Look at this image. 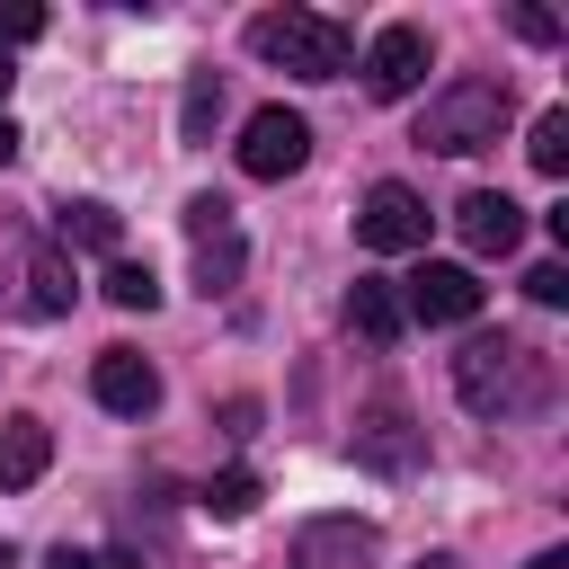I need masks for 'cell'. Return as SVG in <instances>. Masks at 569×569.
Masks as SVG:
<instances>
[{
    "label": "cell",
    "instance_id": "obj_1",
    "mask_svg": "<svg viewBox=\"0 0 569 569\" xmlns=\"http://www.w3.org/2000/svg\"><path fill=\"white\" fill-rule=\"evenodd\" d=\"M453 391H462V409H480V418L533 409V400L551 391V365H542L525 338H471V347L453 356Z\"/></svg>",
    "mask_w": 569,
    "mask_h": 569
},
{
    "label": "cell",
    "instance_id": "obj_2",
    "mask_svg": "<svg viewBox=\"0 0 569 569\" xmlns=\"http://www.w3.org/2000/svg\"><path fill=\"white\" fill-rule=\"evenodd\" d=\"M249 53L276 71H302V80H338L356 62V36L338 18H311V9H267V18H249Z\"/></svg>",
    "mask_w": 569,
    "mask_h": 569
},
{
    "label": "cell",
    "instance_id": "obj_3",
    "mask_svg": "<svg viewBox=\"0 0 569 569\" xmlns=\"http://www.w3.org/2000/svg\"><path fill=\"white\" fill-rule=\"evenodd\" d=\"M498 133H507V80H445L418 116L427 151H489Z\"/></svg>",
    "mask_w": 569,
    "mask_h": 569
},
{
    "label": "cell",
    "instance_id": "obj_4",
    "mask_svg": "<svg viewBox=\"0 0 569 569\" xmlns=\"http://www.w3.org/2000/svg\"><path fill=\"white\" fill-rule=\"evenodd\" d=\"M356 240L373 249V258H400V249H427V204H418V187H400V178H382L365 204H356Z\"/></svg>",
    "mask_w": 569,
    "mask_h": 569
},
{
    "label": "cell",
    "instance_id": "obj_5",
    "mask_svg": "<svg viewBox=\"0 0 569 569\" xmlns=\"http://www.w3.org/2000/svg\"><path fill=\"white\" fill-rule=\"evenodd\" d=\"M311 160V124L293 116V107H258L249 124H240V169L249 178H293Z\"/></svg>",
    "mask_w": 569,
    "mask_h": 569
},
{
    "label": "cell",
    "instance_id": "obj_6",
    "mask_svg": "<svg viewBox=\"0 0 569 569\" xmlns=\"http://www.w3.org/2000/svg\"><path fill=\"white\" fill-rule=\"evenodd\" d=\"M471 311H480V276H471V267H453V258H427V267L409 276V302H400V320L453 329V320H471Z\"/></svg>",
    "mask_w": 569,
    "mask_h": 569
},
{
    "label": "cell",
    "instance_id": "obj_7",
    "mask_svg": "<svg viewBox=\"0 0 569 569\" xmlns=\"http://www.w3.org/2000/svg\"><path fill=\"white\" fill-rule=\"evenodd\" d=\"M373 560H382L373 525H356V516H320V525L293 533V560H284V569H373Z\"/></svg>",
    "mask_w": 569,
    "mask_h": 569
},
{
    "label": "cell",
    "instance_id": "obj_8",
    "mask_svg": "<svg viewBox=\"0 0 569 569\" xmlns=\"http://www.w3.org/2000/svg\"><path fill=\"white\" fill-rule=\"evenodd\" d=\"M427 80V27H382L365 44V89L373 98H409Z\"/></svg>",
    "mask_w": 569,
    "mask_h": 569
},
{
    "label": "cell",
    "instance_id": "obj_9",
    "mask_svg": "<svg viewBox=\"0 0 569 569\" xmlns=\"http://www.w3.org/2000/svg\"><path fill=\"white\" fill-rule=\"evenodd\" d=\"M453 231H462V249H471V258H507V249L525 240V213H516V196L471 187V196L453 204Z\"/></svg>",
    "mask_w": 569,
    "mask_h": 569
},
{
    "label": "cell",
    "instance_id": "obj_10",
    "mask_svg": "<svg viewBox=\"0 0 569 569\" xmlns=\"http://www.w3.org/2000/svg\"><path fill=\"white\" fill-rule=\"evenodd\" d=\"M89 391H98V409H116V418L160 409V373H151V356H133V347H107L98 373H89Z\"/></svg>",
    "mask_w": 569,
    "mask_h": 569
},
{
    "label": "cell",
    "instance_id": "obj_11",
    "mask_svg": "<svg viewBox=\"0 0 569 569\" xmlns=\"http://www.w3.org/2000/svg\"><path fill=\"white\" fill-rule=\"evenodd\" d=\"M44 462H53V427L36 409H9L0 418V489H36Z\"/></svg>",
    "mask_w": 569,
    "mask_h": 569
},
{
    "label": "cell",
    "instance_id": "obj_12",
    "mask_svg": "<svg viewBox=\"0 0 569 569\" xmlns=\"http://www.w3.org/2000/svg\"><path fill=\"white\" fill-rule=\"evenodd\" d=\"M356 453H365L373 471H409V462H418V427H409L391 400H373L365 427H356Z\"/></svg>",
    "mask_w": 569,
    "mask_h": 569
},
{
    "label": "cell",
    "instance_id": "obj_13",
    "mask_svg": "<svg viewBox=\"0 0 569 569\" xmlns=\"http://www.w3.org/2000/svg\"><path fill=\"white\" fill-rule=\"evenodd\" d=\"M347 320H356L365 347H391V338H400V302H391V284H356V293H347Z\"/></svg>",
    "mask_w": 569,
    "mask_h": 569
},
{
    "label": "cell",
    "instance_id": "obj_14",
    "mask_svg": "<svg viewBox=\"0 0 569 569\" xmlns=\"http://www.w3.org/2000/svg\"><path fill=\"white\" fill-rule=\"evenodd\" d=\"M222 116V71H187V98H178V142H204Z\"/></svg>",
    "mask_w": 569,
    "mask_h": 569
},
{
    "label": "cell",
    "instance_id": "obj_15",
    "mask_svg": "<svg viewBox=\"0 0 569 569\" xmlns=\"http://www.w3.org/2000/svg\"><path fill=\"white\" fill-rule=\"evenodd\" d=\"M240 231H213V240H196V293H231L240 284Z\"/></svg>",
    "mask_w": 569,
    "mask_h": 569
},
{
    "label": "cell",
    "instance_id": "obj_16",
    "mask_svg": "<svg viewBox=\"0 0 569 569\" xmlns=\"http://www.w3.org/2000/svg\"><path fill=\"white\" fill-rule=\"evenodd\" d=\"M525 151H533V169H542V178H560V169H569V116H560V107H551V116H533V142H525Z\"/></svg>",
    "mask_w": 569,
    "mask_h": 569
},
{
    "label": "cell",
    "instance_id": "obj_17",
    "mask_svg": "<svg viewBox=\"0 0 569 569\" xmlns=\"http://www.w3.org/2000/svg\"><path fill=\"white\" fill-rule=\"evenodd\" d=\"M62 240L71 249H116V213L107 204H62Z\"/></svg>",
    "mask_w": 569,
    "mask_h": 569
},
{
    "label": "cell",
    "instance_id": "obj_18",
    "mask_svg": "<svg viewBox=\"0 0 569 569\" xmlns=\"http://www.w3.org/2000/svg\"><path fill=\"white\" fill-rule=\"evenodd\" d=\"M107 302H116V311H151V302H160L151 267H124V258H116V267H107Z\"/></svg>",
    "mask_w": 569,
    "mask_h": 569
},
{
    "label": "cell",
    "instance_id": "obj_19",
    "mask_svg": "<svg viewBox=\"0 0 569 569\" xmlns=\"http://www.w3.org/2000/svg\"><path fill=\"white\" fill-rule=\"evenodd\" d=\"M204 507H213V516H249V507H258V471H222V480L204 489Z\"/></svg>",
    "mask_w": 569,
    "mask_h": 569
},
{
    "label": "cell",
    "instance_id": "obj_20",
    "mask_svg": "<svg viewBox=\"0 0 569 569\" xmlns=\"http://www.w3.org/2000/svg\"><path fill=\"white\" fill-rule=\"evenodd\" d=\"M62 302H71V276L53 249H36V311H62Z\"/></svg>",
    "mask_w": 569,
    "mask_h": 569
},
{
    "label": "cell",
    "instance_id": "obj_21",
    "mask_svg": "<svg viewBox=\"0 0 569 569\" xmlns=\"http://www.w3.org/2000/svg\"><path fill=\"white\" fill-rule=\"evenodd\" d=\"M27 36H44V9H27V0H0V44H27Z\"/></svg>",
    "mask_w": 569,
    "mask_h": 569
},
{
    "label": "cell",
    "instance_id": "obj_22",
    "mask_svg": "<svg viewBox=\"0 0 569 569\" xmlns=\"http://www.w3.org/2000/svg\"><path fill=\"white\" fill-rule=\"evenodd\" d=\"M187 231H196V240L231 231V204H222V196H196V204H187Z\"/></svg>",
    "mask_w": 569,
    "mask_h": 569
},
{
    "label": "cell",
    "instance_id": "obj_23",
    "mask_svg": "<svg viewBox=\"0 0 569 569\" xmlns=\"http://www.w3.org/2000/svg\"><path fill=\"white\" fill-rule=\"evenodd\" d=\"M525 293H533L542 311H551V302H569V267H551V258H542V267L525 276Z\"/></svg>",
    "mask_w": 569,
    "mask_h": 569
},
{
    "label": "cell",
    "instance_id": "obj_24",
    "mask_svg": "<svg viewBox=\"0 0 569 569\" xmlns=\"http://www.w3.org/2000/svg\"><path fill=\"white\" fill-rule=\"evenodd\" d=\"M44 569H124V560H116V551H71V542H62Z\"/></svg>",
    "mask_w": 569,
    "mask_h": 569
},
{
    "label": "cell",
    "instance_id": "obj_25",
    "mask_svg": "<svg viewBox=\"0 0 569 569\" xmlns=\"http://www.w3.org/2000/svg\"><path fill=\"white\" fill-rule=\"evenodd\" d=\"M9 151H18V124H9V116H0V160H9Z\"/></svg>",
    "mask_w": 569,
    "mask_h": 569
},
{
    "label": "cell",
    "instance_id": "obj_26",
    "mask_svg": "<svg viewBox=\"0 0 569 569\" xmlns=\"http://www.w3.org/2000/svg\"><path fill=\"white\" fill-rule=\"evenodd\" d=\"M0 89H9V53H0Z\"/></svg>",
    "mask_w": 569,
    "mask_h": 569
},
{
    "label": "cell",
    "instance_id": "obj_27",
    "mask_svg": "<svg viewBox=\"0 0 569 569\" xmlns=\"http://www.w3.org/2000/svg\"><path fill=\"white\" fill-rule=\"evenodd\" d=\"M0 569H18V560H9V551H0Z\"/></svg>",
    "mask_w": 569,
    "mask_h": 569
},
{
    "label": "cell",
    "instance_id": "obj_28",
    "mask_svg": "<svg viewBox=\"0 0 569 569\" xmlns=\"http://www.w3.org/2000/svg\"><path fill=\"white\" fill-rule=\"evenodd\" d=\"M427 569H445V560H427Z\"/></svg>",
    "mask_w": 569,
    "mask_h": 569
}]
</instances>
